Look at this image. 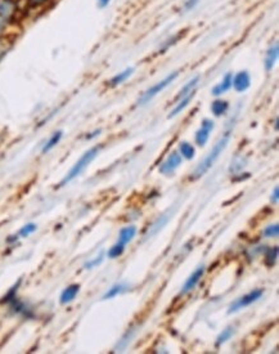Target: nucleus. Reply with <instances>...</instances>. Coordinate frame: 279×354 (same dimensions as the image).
Listing matches in <instances>:
<instances>
[{
    "label": "nucleus",
    "instance_id": "nucleus-1",
    "mask_svg": "<svg viewBox=\"0 0 279 354\" xmlns=\"http://www.w3.org/2000/svg\"><path fill=\"white\" fill-rule=\"evenodd\" d=\"M230 139V132H226L224 136L218 140V143L212 147V150L210 151V154L205 157V160L198 165L197 168L194 169L193 174H192V179L196 180V179H200L201 177H204L206 173L212 168V165L215 164V161L218 160L219 156L222 155V152L226 148L228 143H229Z\"/></svg>",
    "mask_w": 279,
    "mask_h": 354
},
{
    "label": "nucleus",
    "instance_id": "nucleus-2",
    "mask_svg": "<svg viewBox=\"0 0 279 354\" xmlns=\"http://www.w3.org/2000/svg\"><path fill=\"white\" fill-rule=\"evenodd\" d=\"M99 151H100V146H97L93 147V148H90V150H88L86 152H84V155H81V157L76 161V164L70 169V172L66 174L65 178L62 179L61 183H59V187L66 186V184H68L70 182H72L74 179L77 178V177H79L80 174H81V173L84 172L90 164H92V161L97 157L98 154H99Z\"/></svg>",
    "mask_w": 279,
    "mask_h": 354
},
{
    "label": "nucleus",
    "instance_id": "nucleus-3",
    "mask_svg": "<svg viewBox=\"0 0 279 354\" xmlns=\"http://www.w3.org/2000/svg\"><path fill=\"white\" fill-rule=\"evenodd\" d=\"M178 75H179L178 71L171 72L170 75L166 76V78L162 79L161 81L156 82L153 86H150L149 89L146 90V92L142 94V97H140L139 100H138V104H139V106H144V104L149 103L150 100L153 99L154 97L158 96V94L161 93V92H164V90L166 89V88H167V86L170 85V84H171V82L176 79V78H178Z\"/></svg>",
    "mask_w": 279,
    "mask_h": 354
},
{
    "label": "nucleus",
    "instance_id": "nucleus-4",
    "mask_svg": "<svg viewBox=\"0 0 279 354\" xmlns=\"http://www.w3.org/2000/svg\"><path fill=\"white\" fill-rule=\"evenodd\" d=\"M19 8L16 0H0V25L5 29L17 18Z\"/></svg>",
    "mask_w": 279,
    "mask_h": 354
},
{
    "label": "nucleus",
    "instance_id": "nucleus-5",
    "mask_svg": "<svg viewBox=\"0 0 279 354\" xmlns=\"http://www.w3.org/2000/svg\"><path fill=\"white\" fill-rule=\"evenodd\" d=\"M262 294H264V291H262L261 289H256V290H252L251 293L246 294V295H243V296H241L240 299H237L234 303H233L232 305L229 307V313H234V312L237 311H240V309H242V308L244 307H248L250 304H252V303H255V301H258L260 297L262 296Z\"/></svg>",
    "mask_w": 279,
    "mask_h": 354
},
{
    "label": "nucleus",
    "instance_id": "nucleus-6",
    "mask_svg": "<svg viewBox=\"0 0 279 354\" xmlns=\"http://www.w3.org/2000/svg\"><path fill=\"white\" fill-rule=\"evenodd\" d=\"M215 128V124L212 120L210 118H205L202 120V124H201V128L198 129L196 134H194V140H196V143L198 144L200 147H204L205 144L207 143L208 138H210V133L214 130Z\"/></svg>",
    "mask_w": 279,
    "mask_h": 354
},
{
    "label": "nucleus",
    "instance_id": "nucleus-7",
    "mask_svg": "<svg viewBox=\"0 0 279 354\" xmlns=\"http://www.w3.org/2000/svg\"><path fill=\"white\" fill-rule=\"evenodd\" d=\"M182 165V156L178 152H171L168 155V157L164 161L158 169V172L164 174V176H170L175 172L176 169Z\"/></svg>",
    "mask_w": 279,
    "mask_h": 354
},
{
    "label": "nucleus",
    "instance_id": "nucleus-8",
    "mask_svg": "<svg viewBox=\"0 0 279 354\" xmlns=\"http://www.w3.org/2000/svg\"><path fill=\"white\" fill-rule=\"evenodd\" d=\"M251 86V76L248 71H240L236 75H233V85L236 92L244 93Z\"/></svg>",
    "mask_w": 279,
    "mask_h": 354
},
{
    "label": "nucleus",
    "instance_id": "nucleus-9",
    "mask_svg": "<svg viewBox=\"0 0 279 354\" xmlns=\"http://www.w3.org/2000/svg\"><path fill=\"white\" fill-rule=\"evenodd\" d=\"M204 273H205V267L204 265H200V267H198V268L189 275V278L186 281L184 286H183L182 294L189 293V291H192L194 287L197 286V283L200 282L201 278L204 277Z\"/></svg>",
    "mask_w": 279,
    "mask_h": 354
},
{
    "label": "nucleus",
    "instance_id": "nucleus-10",
    "mask_svg": "<svg viewBox=\"0 0 279 354\" xmlns=\"http://www.w3.org/2000/svg\"><path fill=\"white\" fill-rule=\"evenodd\" d=\"M279 57V44L276 43L274 45L269 48L266 54H265V59H264V67L266 70V72H270L276 66L277 61H278Z\"/></svg>",
    "mask_w": 279,
    "mask_h": 354
},
{
    "label": "nucleus",
    "instance_id": "nucleus-11",
    "mask_svg": "<svg viewBox=\"0 0 279 354\" xmlns=\"http://www.w3.org/2000/svg\"><path fill=\"white\" fill-rule=\"evenodd\" d=\"M232 85H233V74L232 72H228L225 74V76L223 78V80L219 82L218 85H215L212 88L211 93L212 96L215 97H219L222 96V94L226 93V92H229L232 89Z\"/></svg>",
    "mask_w": 279,
    "mask_h": 354
},
{
    "label": "nucleus",
    "instance_id": "nucleus-12",
    "mask_svg": "<svg viewBox=\"0 0 279 354\" xmlns=\"http://www.w3.org/2000/svg\"><path fill=\"white\" fill-rule=\"evenodd\" d=\"M80 291V285L79 283H72L70 286L66 287L63 291L61 293V296H59V303L62 305L70 304L71 301H74L77 296V294Z\"/></svg>",
    "mask_w": 279,
    "mask_h": 354
},
{
    "label": "nucleus",
    "instance_id": "nucleus-13",
    "mask_svg": "<svg viewBox=\"0 0 279 354\" xmlns=\"http://www.w3.org/2000/svg\"><path fill=\"white\" fill-rule=\"evenodd\" d=\"M132 74H134V68H132V67L125 68L124 71L116 74V75L113 76V78H112L110 81H108V85L112 86V88H115V86L120 85V84H122V82L125 81V80L129 79V78L132 75Z\"/></svg>",
    "mask_w": 279,
    "mask_h": 354
},
{
    "label": "nucleus",
    "instance_id": "nucleus-14",
    "mask_svg": "<svg viewBox=\"0 0 279 354\" xmlns=\"http://www.w3.org/2000/svg\"><path fill=\"white\" fill-rule=\"evenodd\" d=\"M62 137H63V132L62 130H57V132H54L52 136H50L49 139L45 142V144L43 146V148H41V152L43 154H48V152H50V151L53 150L54 147L57 146L59 142H61L62 139Z\"/></svg>",
    "mask_w": 279,
    "mask_h": 354
},
{
    "label": "nucleus",
    "instance_id": "nucleus-15",
    "mask_svg": "<svg viewBox=\"0 0 279 354\" xmlns=\"http://www.w3.org/2000/svg\"><path fill=\"white\" fill-rule=\"evenodd\" d=\"M136 235V227L134 225H129V227H125L122 228L118 233V243H122V245H126L129 243L130 241L135 237Z\"/></svg>",
    "mask_w": 279,
    "mask_h": 354
},
{
    "label": "nucleus",
    "instance_id": "nucleus-16",
    "mask_svg": "<svg viewBox=\"0 0 279 354\" xmlns=\"http://www.w3.org/2000/svg\"><path fill=\"white\" fill-rule=\"evenodd\" d=\"M228 110H229V103L224 99H215L211 103V112L216 118L225 115Z\"/></svg>",
    "mask_w": 279,
    "mask_h": 354
},
{
    "label": "nucleus",
    "instance_id": "nucleus-17",
    "mask_svg": "<svg viewBox=\"0 0 279 354\" xmlns=\"http://www.w3.org/2000/svg\"><path fill=\"white\" fill-rule=\"evenodd\" d=\"M193 97H194V92L192 94H189V96H186V97H184V98H182L180 102H178V104H176L175 107H174V110L170 112V115H168V118H174L175 116H178L179 114H182V112L184 111V108L188 107V104H189V102L192 100Z\"/></svg>",
    "mask_w": 279,
    "mask_h": 354
},
{
    "label": "nucleus",
    "instance_id": "nucleus-18",
    "mask_svg": "<svg viewBox=\"0 0 279 354\" xmlns=\"http://www.w3.org/2000/svg\"><path fill=\"white\" fill-rule=\"evenodd\" d=\"M198 81H200V76H196V78H193V79L190 80V81L186 82V85L183 86L182 90H180V92H179V94H178V97H176V100L182 99V98H184V97L189 96V94L193 93V92H194V88L197 86Z\"/></svg>",
    "mask_w": 279,
    "mask_h": 354
},
{
    "label": "nucleus",
    "instance_id": "nucleus-19",
    "mask_svg": "<svg viewBox=\"0 0 279 354\" xmlns=\"http://www.w3.org/2000/svg\"><path fill=\"white\" fill-rule=\"evenodd\" d=\"M179 152L182 157L186 158V160H192L194 157V155H196V148L189 142H180Z\"/></svg>",
    "mask_w": 279,
    "mask_h": 354
},
{
    "label": "nucleus",
    "instance_id": "nucleus-20",
    "mask_svg": "<svg viewBox=\"0 0 279 354\" xmlns=\"http://www.w3.org/2000/svg\"><path fill=\"white\" fill-rule=\"evenodd\" d=\"M54 0H26V7L29 11H40L50 5Z\"/></svg>",
    "mask_w": 279,
    "mask_h": 354
},
{
    "label": "nucleus",
    "instance_id": "nucleus-21",
    "mask_svg": "<svg viewBox=\"0 0 279 354\" xmlns=\"http://www.w3.org/2000/svg\"><path fill=\"white\" fill-rule=\"evenodd\" d=\"M233 334H234V331H233V327H226L225 330H223L222 334L219 335L218 339H216V341H215V347L219 348L220 345H223L224 343H226V341H228V340L233 336Z\"/></svg>",
    "mask_w": 279,
    "mask_h": 354
},
{
    "label": "nucleus",
    "instance_id": "nucleus-22",
    "mask_svg": "<svg viewBox=\"0 0 279 354\" xmlns=\"http://www.w3.org/2000/svg\"><path fill=\"white\" fill-rule=\"evenodd\" d=\"M277 257H278V247H270L266 251V254H265V263H266L268 267H273V265L276 264Z\"/></svg>",
    "mask_w": 279,
    "mask_h": 354
},
{
    "label": "nucleus",
    "instance_id": "nucleus-23",
    "mask_svg": "<svg viewBox=\"0 0 279 354\" xmlns=\"http://www.w3.org/2000/svg\"><path fill=\"white\" fill-rule=\"evenodd\" d=\"M124 251H125V245H122V243H116L113 246L108 250L107 253V256L110 259H116V257L121 256L124 254Z\"/></svg>",
    "mask_w": 279,
    "mask_h": 354
},
{
    "label": "nucleus",
    "instance_id": "nucleus-24",
    "mask_svg": "<svg viewBox=\"0 0 279 354\" xmlns=\"http://www.w3.org/2000/svg\"><path fill=\"white\" fill-rule=\"evenodd\" d=\"M125 287H126L125 285H121V283H120V285H115V286H112L111 289L108 290L107 293L104 294L103 299L104 300H107V299H112V297L117 296L118 294H121L122 291L125 290Z\"/></svg>",
    "mask_w": 279,
    "mask_h": 354
},
{
    "label": "nucleus",
    "instance_id": "nucleus-25",
    "mask_svg": "<svg viewBox=\"0 0 279 354\" xmlns=\"http://www.w3.org/2000/svg\"><path fill=\"white\" fill-rule=\"evenodd\" d=\"M37 229V225L35 223H29V224L23 225L19 232H18V237H29L31 233H34Z\"/></svg>",
    "mask_w": 279,
    "mask_h": 354
},
{
    "label": "nucleus",
    "instance_id": "nucleus-26",
    "mask_svg": "<svg viewBox=\"0 0 279 354\" xmlns=\"http://www.w3.org/2000/svg\"><path fill=\"white\" fill-rule=\"evenodd\" d=\"M279 235V225L278 224H273L269 225L264 229V236L269 237V238H276Z\"/></svg>",
    "mask_w": 279,
    "mask_h": 354
},
{
    "label": "nucleus",
    "instance_id": "nucleus-27",
    "mask_svg": "<svg viewBox=\"0 0 279 354\" xmlns=\"http://www.w3.org/2000/svg\"><path fill=\"white\" fill-rule=\"evenodd\" d=\"M102 261H103V256H102V255H99V256H97L95 259H93V260H90V261H88V263H85L84 268H85V269H92V268H94V267L99 265Z\"/></svg>",
    "mask_w": 279,
    "mask_h": 354
},
{
    "label": "nucleus",
    "instance_id": "nucleus-28",
    "mask_svg": "<svg viewBox=\"0 0 279 354\" xmlns=\"http://www.w3.org/2000/svg\"><path fill=\"white\" fill-rule=\"evenodd\" d=\"M200 3V0H186V3H184V7H183V9L186 12L188 11H192L197 4Z\"/></svg>",
    "mask_w": 279,
    "mask_h": 354
},
{
    "label": "nucleus",
    "instance_id": "nucleus-29",
    "mask_svg": "<svg viewBox=\"0 0 279 354\" xmlns=\"http://www.w3.org/2000/svg\"><path fill=\"white\" fill-rule=\"evenodd\" d=\"M270 201H272L273 205L278 204V201H279V188H278V187H276V188H274V192L272 193Z\"/></svg>",
    "mask_w": 279,
    "mask_h": 354
},
{
    "label": "nucleus",
    "instance_id": "nucleus-30",
    "mask_svg": "<svg viewBox=\"0 0 279 354\" xmlns=\"http://www.w3.org/2000/svg\"><path fill=\"white\" fill-rule=\"evenodd\" d=\"M100 133H102V130H100V129H97V130H94L93 133H90V134H88V136H86L85 138H86V139H88V140L93 139V138H95V137L99 136Z\"/></svg>",
    "mask_w": 279,
    "mask_h": 354
},
{
    "label": "nucleus",
    "instance_id": "nucleus-31",
    "mask_svg": "<svg viewBox=\"0 0 279 354\" xmlns=\"http://www.w3.org/2000/svg\"><path fill=\"white\" fill-rule=\"evenodd\" d=\"M111 3V0H98V7L100 9H103V8L108 7V4Z\"/></svg>",
    "mask_w": 279,
    "mask_h": 354
}]
</instances>
